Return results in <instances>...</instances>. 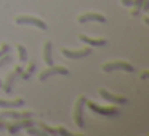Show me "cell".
Listing matches in <instances>:
<instances>
[{
    "label": "cell",
    "instance_id": "6da1fadb",
    "mask_svg": "<svg viewBox=\"0 0 149 136\" xmlns=\"http://www.w3.org/2000/svg\"><path fill=\"white\" fill-rule=\"evenodd\" d=\"M87 104V98L79 96L74 106V122L79 128H85V119H84V107Z\"/></svg>",
    "mask_w": 149,
    "mask_h": 136
},
{
    "label": "cell",
    "instance_id": "7a4b0ae2",
    "mask_svg": "<svg viewBox=\"0 0 149 136\" xmlns=\"http://www.w3.org/2000/svg\"><path fill=\"white\" fill-rule=\"evenodd\" d=\"M15 23H16L18 26H34L40 31L48 29L45 21H42L40 18H34V16H18L16 19H15Z\"/></svg>",
    "mask_w": 149,
    "mask_h": 136
},
{
    "label": "cell",
    "instance_id": "3957f363",
    "mask_svg": "<svg viewBox=\"0 0 149 136\" xmlns=\"http://www.w3.org/2000/svg\"><path fill=\"white\" fill-rule=\"evenodd\" d=\"M104 72H114V71H127V72H135L133 64H130L128 61H112V62H106L103 66Z\"/></svg>",
    "mask_w": 149,
    "mask_h": 136
},
{
    "label": "cell",
    "instance_id": "277c9868",
    "mask_svg": "<svg viewBox=\"0 0 149 136\" xmlns=\"http://www.w3.org/2000/svg\"><path fill=\"white\" fill-rule=\"evenodd\" d=\"M88 107H90L93 112H98L100 115L104 117H119L120 115V110L117 107H104V106H98L96 103H91V101H87Z\"/></svg>",
    "mask_w": 149,
    "mask_h": 136
},
{
    "label": "cell",
    "instance_id": "5b68a950",
    "mask_svg": "<svg viewBox=\"0 0 149 136\" xmlns=\"http://www.w3.org/2000/svg\"><path fill=\"white\" fill-rule=\"evenodd\" d=\"M53 75H69V71L66 67H61V66H48V69H45V71L40 72L39 80L45 82L47 78L53 77Z\"/></svg>",
    "mask_w": 149,
    "mask_h": 136
},
{
    "label": "cell",
    "instance_id": "8992f818",
    "mask_svg": "<svg viewBox=\"0 0 149 136\" xmlns=\"http://www.w3.org/2000/svg\"><path fill=\"white\" fill-rule=\"evenodd\" d=\"M32 125H36L34 119H21V120H16L15 123H7L5 128L8 130L10 135H16V133L21 131L23 128H27V126H32Z\"/></svg>",
    "mask_w": 149,
    "mask_h": 136
},
{
    "label": "cell",
    "instance_id": "52a82bcc",
    "mask_svg": "<svg viewBox=\"0 0 149 136\" xmlns=\"http://www.w3.org/2000/svg\"><path fill=\"white\" fill-rule=\"evenodd\" d=\"M61 53L69 59H82L85 56H88L91 53V48L90 46H85L82 50H69V48H61Z\"/></svg>",
    "mask_w": 149,
    "mask_h": 136
},
{
    "label": "cell",
    "instance_id": "ba28073f",
    "mask_svg": "<svg viewBox=\"0 0 149 136\" xmlns=\"http://www.w3.org/2000/svg\"><path fill=\"white\" fill-rule=\"evenodd\" d=\"M23 71H24V69L21 67V66H16V67H15V71H11L10 74H8V77H7V80H5V83H2V88H3L5 93H11V91H13L11 88H13L15 80H16L18 75L23 74Z\"/></svg>",
    "mask_w": 149,
    "mask_h": 136
},
{
    "label": "cell",
    "instance_id": "9c48e42d",
    "mask_svg": "<svg viewBox=\"0 0 149 136\" xmlns=\"http://www.w3.org/2000/svg\"><path fill=\"white\" fill-rule=\"evenodd\" d=\"M100 96L103 98L104 101H107V103H114V104H128V99L127 98H123V96H116V94H112V93H109L107 90H104V88H101L100 90Z\"/></svg>",
    "mask_w": 149,
    "mask_h": 136
},
{
    "label": "cell",
    "instance_id": "30bf717a",
    "mask_svg": "<svg viewBox=\"0 0 149 136\" xmlns=\"http://www.w3.org/2000/svg\"><path fill=\"white\" fill-rule=\"evenodd\" d=\"M106 16L100 13H84L79 16V23L85 24V23H106Z\"/></svg>",
    "mask_w": 149,
    "mask_h": 136
},
{
    "label": "cell",
    "instance_id": "8fae6325",
    "mask_svg": "<svg viewBox=\"0 0 149 136\" xmlns=\"http://www.w3.org/2000/svg\"><path fill=\"white\" fill-rule=\"evenodd\" d=\"M79 40L87 43L88 46H104L107 43L106 39H91V37L85 35V34H80V35H79Z\"/></svg>",
    "mask_w": 149,
    "mask_h": 136
},
{
    "label": "cell",
    "instance_id": "7c38bea8",
    "mask_svg": "<svg viewBox=\"0 0 149 136\" xmlns=\"http://www.w3.org/2000/svg\"><path fill=\"white\" fill-rule=\"evenodd\" d=\"M23 106H24V99H23V98L15 99V101L0 99V107H2V109H18V107H23Z\"/></svg>",
    "mask_w": 149,
    "mask_h": 136
},
{
    "label": "cell",
    "instance_id": "4fadbf2b",
    "mask_svg": "<svg viewBox=\"0 0 149 136\" xmlns=\"http://www.w3.org/2000/svg\"><path fill=\"white\" fill-rule=\"evenodd\" d=\"M53 43L50 42H45V45H43V61H45L47 66H53Z\"/></svg>",
    "mask_w": 149,
    "mask_h": 136
},
{
    "label": "cell",
    "instance_id": "5bb4252c",
    "mask_svg": "<svg viewBox=\"0 0 149 136\" xmlns=\"http://www.w3.org/2000/svg\"><path fill=\"white\" fill-rule=\"evenodd\" d=\"M34 72H36V64H34V62H31L29 67H27L26 71H23V74H21V78H23V80H29L31 75H32Z\"/></svg>",
    "mask_w": 149,
    "mask_h": 136
},
{
    "label": "cell",
    "instance_id": "9a60e30c",
    "mask_svg": "<svg viewBox=\"0 0 149 136\" xmlns=\"http://www.w3.org/2000/svg\"><path fill=\"white\" fill-rule=\"evenodd\" d=\"M143 2H144V0H133V7H135V10L132 11L133 16H139V15H141V10H143Z\"/></svg>",
    "mask_w": 149,
    "mask_h": 136
},
{
    "label": "cell",
    "instance_id": "2e32d148",
    "mask_svg": "<svg viewBox=\"0 0 149 136\" xmlns=\"http://www.w3.org/2000/svg\"><path fill=\"white\" fill-rule=\"evenodd\" d=\"M26 131L29 133V135H36V136H47V135H48V133H47V131H43V130L36 128V125L27 126V128H26Z\"/></svg>",
    "mask_w": 149,
    "mask_h": 136
},
{
    "label": "cell",
    "instance_id": "e0dca14e",
    "mask_svg": "<svg viewBox=\"0 0 149 136\" xmlns=\"http://www.w3.org/2000/svg\"><path fill=\"white\" fill-rule=\"evenodd\" d=\"M18 55H19V61L21 62H26L27 61V51L23 45H18Z\"/></svg>",
    "mask_w": 149,
    "mask_h": 136
},
{
    "label": "cell",
    "instance_id": "ac0fdd59",
    "mask_svg": "<svg viewBox=\"0 0 149 136\" xmlns=\"http://www.w3.org/2000/svg\"><path fill=\"white\" fill-rule=\"evenodd\" d=\"M8 62H11V55H10V53H8V55L0 56V67H3L5 64H8Z\"/></svg>",
    "mask_w": 149,
    "mask_h": 136
},
{
    "label": "cell",
    "instance_id": "d6986e66",
    "mask_svg": "<svg viewBox=\"0 0 149 136\" xmlns=\"http://www.w3.org/2000/svg\"><path fill=\"white\" fill-rule=\"evenodd\" d=\"M8 53H10V45L8 43H2V46H0V56L8 55Z\"/></svg>",
    "mask_w": 149,
    "mask_h": 136
},
{
    "label": "cell",
    "instance_id": "ffe728a7",
    "mask_svg": "<svg viewBox=\"0 0 149 136\" xmlns=\"http://www.w3.org/2000/svg\"><path fill=\"white\" fill-rule=\"evenodd\" d=\"M56 135H61V136H69V135H71V131H68V130H66L64 126H58V128H56Z\"/></svg>",
    "mask_w": 149,
    "mask_h": 136
},
{
    "label": "cell",
    "instance_id": "44dd1931",
    "mask_svg": "<svg viewBox=\"0 0 149 136\" xmlns=\"http://www.w3.org/2000/svg\"><path fill=\"white\" fill-rule=\"evenodd\" d=\"M120 2H122L123 7H132L133 5V0H120Z\"/></svg>",
    "mask_w": 149,
    "mask_h": 136
},
{
    "label": "cell",
    "instance_id": "7402d4cb",
    "mask_svg": "<svg viewBox=\"0 0 149 136\" xmlns=\"http://www.w3.org/2000/svg\"><path fill=\"white\" fill-rule=\"evenodd\" d=\"M5 125H7V122H5V120H0V130L5 128Z\"/></svg>",
    "mask_w": 149,
    "mask_h": 136
},
{
    "label": "cell",
    "instance_id": "603a6c76",
    "mask_svg": "<svg viewBox=\"0 0 149 136\" xmlns=\"http://www.w3.org/2000/svg\"><path fill=\"white\" fill-rule=\"evenodd\" d=\"M141 78H148V71H144V72H143V75H141Z\"/></svg>",
    "mask_w": 149,
    "mask_h": 136
},
{
    "label": "cell",
    "instance_id": "cb8c5ba5",
    "mask_svg": "<svg viewBox=\"0 0 149 136\" xmlns=\"http://www.w3.org/2000/svg\"><path fill=\"white\" fill-rule=\"evenodd\" d=\"M0 88H2V80H0Z\"/></svg>",
    "mask_w": 149,
    "mask_h": 136
}]
</instances>
